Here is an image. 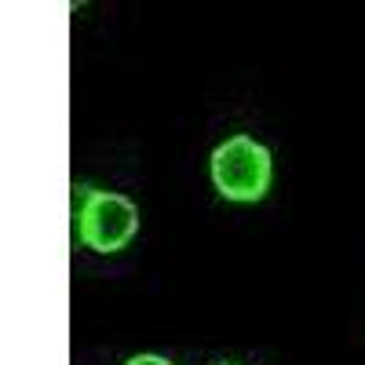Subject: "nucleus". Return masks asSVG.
Returning <instances> with one entry per match:
<instances>
[{
  "instance_id": "obj_1",
  "label": "nucleus",
  "mask_w": 365,
  "mask_h": 365,
  "mask_svg": "<svg viewBox=\"0 0 365 365\" xmlns=\"http://www.w3.org/2000/svg\"><path fill=\"white\" fill-rule=\"evenodd\" d=\"M81 208H77V241L91 252H120L139 230V208L125 194H106L77 187Z\"/></svg>"
},
{
  "instance_id": "obj_2",
  "label": "nucleus",
  "mask_w": 365,
  "mask_h": 365,
  "mask_svg": "<svg viewBox=\"0 0 365 365\" xmlns=\"http://www.w3.org/2000/svg\"><path fill=\"white\" fill-rule=\"evenodd\" d=\"M212 187L227 201H259L270 187V150L249 135H230L212 150Z\"/></svg>"
},
{
  "instance_id": "obj_4",
  "label": "nucleus",
  "mask_w": 365,
  "mask_h": 365,
  "mask_svg": "<svg viewBox=\"0 0 365 365\" xmlns=\"http://www.w3.org/2000/svg\"><path fill=\"white\" fill-rule=\"evenodd\" d=\"M223 365H234V361H223Z\"/></svg>"
},
{
  "instance_id": "obj_3",
  "label": "nucleus",
  "mask_w": 365,
  "mask_h": 365,
  "mask_svg": "<svg viewBox=\"0 0 365 365\" xmlns=\"http://www.w3.org/2000/svg\"><path fill=\"white\" fill-rule=\"evenodd\" d=\"M125 365H172V361L161 358V354H135V358H128Z\"/></svg>"
}]
</instances>
